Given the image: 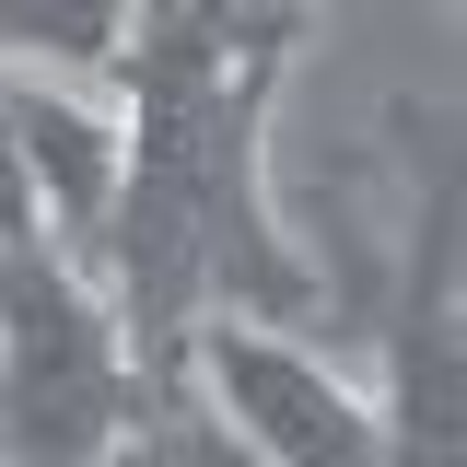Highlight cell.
<instances>
[{"label": "cell", "instance_id": "5", "mask_svg": "<svg viewBox=\"0 0 467 467\" xmlns=\"http://www.w3.org/2000/svg\"><path fill=\"white\" fill-rule=\"evenodd\" d=\"M47 211H36V175H24V129H12V70H0V245H36Z\"/></svg>", "mask_w": 467, "mask_h": 467}, {"label": "cell", "instance_id": "3", "mask_svg": "<svg viewBox=\"0 0 467 467\" xmlns=\"http://www.w3.org/2000/svg\"><path fill=\"white\" fill-rule=\"evenodd\" d=\"M12 129H24V175L58 245H94V223L129 187V106L82 70H12Z\"/></svg>", "mask_w": 467, "mask_h": 467}, {"label": "cell", "instance_id": "2", "mask_svg": "<svg viewBox=\"0 0 467 467\" xmlns=\"http://www.w3.org/2000/svg\"><path fill=\"white\" fill-rule=\"evenodd\" d=\"M187 374L211 386V420H223L234 456L257 467H386V409L350 386L327 350L281 339L269 316H187Z\"/></svg>", "mask_w": 467, "mask_h": 467}, {"label": "cell", "instance_id": "1", "mask_svg": "<svg viewBox=\"0 0 467 467\" xmlns=\"http://www.w3.org/2000/svg\"><path fill=\"white\" fill-rule=\"evenodd\" d=\"M140 432V350L117 292L36 234L0 245V467H117Z\"/></svg>", "mask_w": 467, "mask_h": 467}, {"label": "cell", "instance_id": "4", "mask_svg": "<svg viewBox=\"0 0 467 467\" xmlns=\"http://www.w3.org/2000/svg\"><path fill=\"white\" fill-rule=\"evenodd\" d=\"M140 0H0V70H82L106 82L129 58Z\"/></svg>", "mask_w": 467, "mask_h": 467}]
</instances>
